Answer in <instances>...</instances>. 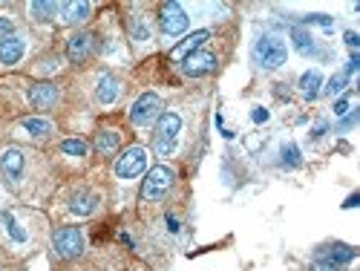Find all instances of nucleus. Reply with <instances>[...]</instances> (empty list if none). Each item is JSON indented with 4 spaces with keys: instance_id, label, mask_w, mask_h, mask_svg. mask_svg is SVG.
<instances>
[{
    "instance_id": "obj_1",
    "label": "nucleus",
    "mask_w": 360,
    "mask_h": 271,
    "mask_svg": "<svg viewBox=\"0 0 360 271\" xmlns=\"http://www.w3.org/2000/svg\"><path fill=\"white\" fill-rule=\"evenodd\" d=\"M179 133H182V115L179 113H162L156 118V133H153V150L159 156H170L176 150Z\"/></svg>"
},
{
    "instance_id": "obj_2",
    "label": "nucleus",
    "mask_w": 360,
    "mask_h": 271,
    "mask_svg": "<svg viewBox=\"0 0 360 271\" xmlns=\"http://www.w3.org/2000/svg\"><path fill=\"white\" fill-rule=\"evenodd\" d=\"M254 58H257V64L262 70H277L285 64V58H288V46L283 38L277 35H262L257 44H254Z\"/></svg>"
},
{
    "instance_id": "obj_3",
    "label": "nucleus",
    "mask_w": 360,
    "mask_h": 271,
    "mask_svg": "<svg viewBox=\"0 0 360 271\" xmlns=\"http://www.w3.org/2000/svg\"><path fill=\"white\" fill-rule=\"evenodd\" d=\"M170 188H173V170L165 168V165H156V168L147 170V179L141 185V199L144 202H159Z\"/></svg>"
},
{
    "instance_id": "obj_4",
    "label": "nucleus",
    "mask_w": 360,
    "mask_h": 271,
    "mask_svg": "<svg viewBox=\"0 0 360 271\" xmlns=\"http://www.w3.org/2000/svg\"><path fill=\"white\" fill-rule=\"evenodd\" d=\"M159 115H162V99H159L156 93H144V96H139V101L130 107V122H133L136 127L153 125Z\"/></svg>"
},
{
    "instance_id": "obj_5",
    "label": "nucleus",
    "mask_w": 360,
    "mask_h": 271,
    "mask_svg": "<svg viewBox=\"0 0 360 271\" xmlns=\"http://www.w3.org/2000/svg\"><path fill=\"white\" fill-rule=\"evenodd\" d=\"M52 248L58 257H64V260H72L84 251V234L78 228H58L52 234Z\"/></svg>"
},
{
    "instance_id": "obj_6",
    "label": "nucleus",
    "mask_w": 360,
    "mask_h": 271,
    "mask_svg": "<svg viewBox=\"0 0 360 271\" xmlns=\"http://www.w3.org/2000/svg\"><path fill=\"white\" fill-rule=\"evenodd\" d=\"M147 170V150L144 147H127L115 162V176L118 179H136Z\"/></svg>"
},
{
    "instance_id": "obj_7",
    "label": "nucleus",
    "mask_w": 360,
    "mask_h": 271,
    "mask_svg": "<svg viewBox=\"0 0 360 271\" xmlns=\"http://www.w3.org/2000/svg\"><path fill=\"white\" fill-rule=\"evenodd\" d=\"M188 23H191V18H188V12L179 6V4H162V9H159V26H162V32L165 35H170V38H176V35H182L185 29H188Z\"/></svg>"
},
{
    "instance_id": "obj_8",
    "label": "nucleus",
    "mask_w": 360,
    "mask_h": 271,
    "mask_svg": "<svg viewBox=\"0 0 360 271\" xmlns=\"http://www.w3.org/2000/svg\"><path fill=\"white\" fill-rule=\"evenodd\" d=\"M214 70H217V55L214 52H205V49L188 55L185 61H182V73L185 75H193V78L207 75V73H214Z\"/></svg>"
},
{
    "instance_id": "obj_9",
    "label": "nucleus",
    "mask_w": 360,
    "mask_h": 271,
    "mask_svg": "<svg viewBox=\"0 0 360 271\" xmlns=\"http://www.w3.org/2000/svg\"><path fill=\"white\" fill-rule=\"evenodd\" d=\"M93 46H96L93 35H89V32H75L67 41V58H70V61H75V64H81V61H86V58L93 55Z\"/></svg>"
},
{
    "instance_id": "obj_10",
    "label": "nucleus",
    "mask_w": 360,
    "mask_h": 271,
    "mask_svg": "<svg viewBox=\"0 0 360 271\" xmlns=\"http://www.w3.org/2000/svg\"><path fill=\"white\" fill-rule=\"evenodd\" d=\"M0 173H4L9 182H18V179L23 176V153L18 147L4 150V156H0Z\"/></svg>"
},
{
    "instance_id": "obj_11",
    "label": "nucleus",
    "mask_w": 360,
    "mask_h": 271,
    "mask_svg": "<svg viewBox=\"0 0 360 271\" xmlns=\"http://www.w3.org/2000/svg\"><path fill=\"white\" fill-rule=\"evenodd\" d=\"M211 38V32H207V29H199V32H193V35H188L182 44H176V49L170 52L173 55V61H185L188 55H193V52H199L202 49V44Z\"/></svg>"
},
{
    "instance_id": "obj_12",
    "label": "nucleus",
    "mask_w": 360,
    "mask_h": 271,
    "mask_svg": "<svg viewBox=\"0 0 360 271\" xmlns=\"http://www.w3.org/2000/svg\"><path fill=\"white\" fill-rule=\"evenodd\" d=\"M29 101H32V107L38 110H46V107H55L58 101V87L55 84H35L32 89H29Z\"/></svg>"
},
{
    "instance_id": "obj_13",
    "label": "nucleus",
    "mask_w": 360,
    "mask_h": 271,
    "mask_svg": "<svg viewBox=\"0 0 360 271\" xmlns=\"http://www.w3.org/2000/svg\"><path fill=\"white\" fill-rule=\"evenodd\" d=\"M23 52H26V44L20 38H15V35L0 38V64H6V67L18 64L23 58Z\"/></svg>"
},
{
    "instance_id": "obj_14",
    "label": "nucleus",
    "mask_w": 360,
    "mask_h": 271,
    "mask_svg": "<svg viewBox=\"0 0 360 271\" xmlns=\"http://www.w3.org/2000/svg\"><path fill=\"white\" fill-rule=\"evenodd\" d=\"M58 12H61L64 23H81L89 18V4H84V0H70V4L58 6Z\"/></svg>"
},
{
    "instance_id": "obj_15",
    "label": "nucleus",
    "mask_w": 360,
    "mask_h": 271,
    "mask_svg": "<svg viewBox=\"0 0 360 271\" xmlns=\"http://www.w3.org/2000/svg\"><path fill=\"white\" fill-rule=\"evenodd\" d=\"M320 87H323V78L317 70H309L303 78H300V93H303L306 101H314L320 96Z\"/></svg>"
},
{
    "instance_id": "obj_16",
    "label": "nucleus",
    "mask_w": 360,
    "mask_h": 271,
    "mask_svg": "<svg viewBox=\"0 0 360 271\" xmlns=\"http://www.w3.org/2000/svg\"><path fill=\"white\" fill-rule=\"evenodd\" d=\"M96 99H98V104H112V101L118 99V81H115L112 75H101V78H98Z\"/></svg>"
},
{
    "instance_id": "obj_17",
    "label": "nucleus",
    "mask_w": 360,
    "mask_h": 271,
    "mask_svg": "<svg viewBox=\"0 0 360 271\" xmlns=\"http://www.w3.org/2000/svg\"><path fill=\"white\" fill-rule=\"evenodd\" d=\"M96 205H98V199H96V194H89V191H81V194H75L72 196V214H78V217H89L96 210Z\"/></svg>"
},
{
    "instance_id": "obj_18",
    "label": "nucleus",
    "mask_w": 360,
    "mask_h": 271,
    "mask_svg": "<svg viewBox=\"0 0 360 271\" xmlns=\"http://www.w3.org/2000/svg\"><path fill=\"white\" fill-rule=\"evenodd\" d=\"M96 150L98 153H115L118 150V133H112V130H101V133H96Z\"/></svg>"
},
{
    "instance_id": "obj_19",
    "label": "nucleus",
    "mask_w": 360,
    "mask_h": 271,
    "mask_svg": "<svg viewBox=\"0 0 360 271\" xmlns=\"http://www.w3.org/2000/svg\"><path fill=\"white\" fill-rule=\"evenodd\" d=\"M291 41H294V46L303 52V55H311L314 52V41H311L309 32H303V29H291Z\"/></svg>"
},
{
    "instance_id": "obj_20",
    "label": "nucleus",
    "mask_w": 360,
    "mask_h": 271,
    "mask_svg": "<svg viewBox=\"0 0 360 271\" xmlns=\"http://www.w3.org/2000/svg\"><path fill=\"white\" fill-rule=\"evenodd\" d=\"M29 12H32L35 20H49V18H55L58 4H44V0H35V4L29 6Z\"/></svg>"
},
{
    "instance_id": "obj_21",
    "label": "nucleus",
    "mask_w": 360,
    "mask_h": 271,
    "mask_svg": "<svg viewBox=\"0 0 360 271\" xmlns=\"http://www.w3.org/2000/svg\"><path fill=\"white\" fill-rule=\"evenodd\" d=\"M23 130H29L32 136H46V133H52V125L46 118H23Z\"/></svg>"
},
{
    "instance_id": "obj_22",
    "label": "nucleus",
    "mask_w": 360,
    "mask_h": 271,
    "mask_svg": "<svg viewBox=\"0 0 360 271\" xmlns=\"http://www.w3.org/2000/svg\"><path fill=\"white\" fill-rule=\"evenodd\" d=\"M61 150L67 156H86V144L81 141V139H67V141H61Z\"/></svg>"
},
{
    "instance_id": "obj_23",
    "label": "nucleus",
    "mask_w": 360,
    "mask_h": 271,
    "mask_svg": "<svg viewBox=\"0 0 360 271\" xmlns=\"http://www.w3.org/2000/svg\"><path fill=\"white\" fill-rule=\"evenodd\" d=\"M346 84H349V73H338L332 81H328L326 93H328V96H338V93H343V89H346Z\"/></svg>"
},
{
    "instance_id": "obj_24",
    "label": "nucleus",
    "mask_w": 360,
    "mask_h": 271,
    "mask_svg": "<svg viewBox=\"0 0 360 271\" xmlns=\"http://www.w3.org/2000/svg\"><path fill=\"white\" fill-rule=\"evenodd\" d=\"M4 222H6V231L12 234L15 243H26V234L20 231V225L15 222V217H12V214H4Z\"/></svg>"
},
{
    "instance_id": "obj_25",
    "label": "nucleus",
    "mask_w": 360,
    "mask_h": 271,
    "mask_svg": "<svg viewBox=\"0 0 360 271\" xmlns=\"http://www.w3.org/2000/svg\"><path fill=\"white\" fill-rule=\"evenodd\" d=\"M283 162H285V165H291V168H297V165H300V150H297L294 144L283 147Z\"/></svg>"
},
{
    "instance_id": "obj_26",
    "label": "nucleus",
    "mask_w": 360,
    "mask_h": 271,
    "mask_svg": "<svg viewBox=\"0 0 360 271\" xmlns=\"http://www.w3.org/2000/svg\"><path fill=\"white\" fill-rule=\"evenodd\" d=\"M309 271H343V265H338V263H332V260H317Z\"/></svg>"
},
{
    "instance_id": "obj_27",
    "label": "nucleus",
    "mask_w": 360,
    "mask_h": 271,
    "mask_svg": "<svg viewBox=\"0 0 360 271\" xmlns=\"http://www.w3.org/2000/svg\"><path fill=\"white\" fill-rule=\"evenodd\" d=\"M306 23H320V26H332V18H328V15H311V18H306Z\"/></svg>"
},
{
    "instance_id": "obj_28",
    "label": "nucleus",
    "mask_w": 360,
    "mask_h": 271,
    "mask_svg": "<svg viewBox=\"0 0 360 271\" xmlns=\"http://www.w3.org/2000/svg\"><path fill=\"white\" fill-rule=\"evenodd\" d=\"M251 118L259 125V122H268V110H262V107H254V113H251Z\"/></svg>"
},
{
    "instance_id": "obj_29",
    "label": "nucleus",
    "mask_w": 360,
    "mask_h": 271,
    "mask_svg": "<svg viewBox=\"0 0 360 271\" xmlns=\"http://www.w3.org/2000/svg\"><path fill=\"white\" fill-rule=\"evenodd\" d=\"M9 32H12V20L9 18H0V35L9 38Z\"/></svg>"
},
{
    "instance_id": "obj_30",
    "label": "nucleus",
    "mask_w": 360,
    "mask_h": 271,
    "mask_svg": "<svg viewBox=\"0 0 360 271\" xmlns=\"http://www.w3.org/2000/svg\"><path fill=\"white\" fill-rule=\"evenodd\" d=\"M335 113H338V115L349 113V101H346V99H338V104H335Z\"/></svg>"
},
{
    "instance_id": "obj_31",
    "label": "nucleus",
    "mask_w": 360,
    "mask_h": 271,
    "mask_svg": "<svg viewBox=\"0 0 360 271\" xmlns=\"http://www.w3.org/2000/svg\"><path fill=\"white\" fill-rule=\"evenodd\" d=\"M346 44H349V46L354 49V46L360 44V41H357V35H354V32H346Z\"/></svg>"
},
{
    "instance_id": "obj_32",
    "label": "nucleus",
    "mask_w": 360,
    "mask_h": 271,
    "mask_svg": "<svg viewBox=\"0 0 360 271\" xmlns=\"http://www.w3.org/2000/svg\"><path fill=\"white\" fill-rule=\"evenodd\" d=\"M167 228H170V231H173V234H176V231H179V225H176V220H173V217H167Z\"/></svg>"
}]
</instances>
